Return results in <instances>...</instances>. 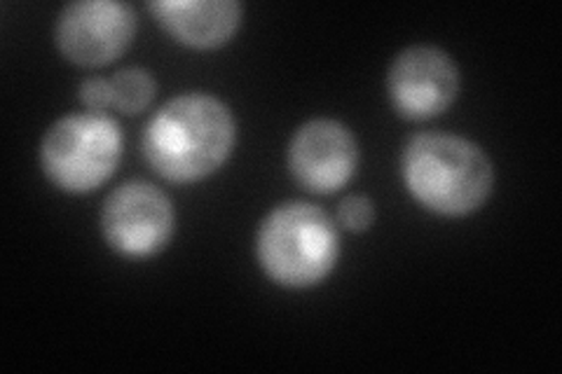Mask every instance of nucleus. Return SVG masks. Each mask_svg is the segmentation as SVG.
I'll return each mask as SVG.
<instances>
[{
  "label": "nucleus",
  "mask_w": 562,
  "mask_h": 374,
  "mask_svg": "<svg viewBox=\"0 0 562 374\" xmlns=\"http://www.w3.org/2000/svg\"><path fill=\"white\" fill-rule=\"evenodd\" d=\"M235 144L233 111L204 92L173 97L144 132L146 162L173 185H192L214 175L231 159Z\"/></svg>",
  "instance_id": "f257e3e1"
},
{
  "label": "nucleus",
  "mask_w": 562,
  "mask_h": 374,
  "mask_svg": "<svg viewBox=\"0 0 562 374\" xmlns=\"http://www.w3.org/2000/svg\"><path fill=\"white\" fill-rule=\"evenodd\" d=\"M411 197L443 218H467L490 200L495 169L473 140L457 134H417L401 157Z\"/></svg>",
  "instance_id": "f03ea898"
},
{
  "label": "nucleus",
  "mask_w": 562,
  "mask_h": 374,
  "mask_svg": "<svg viewBox=\"0 0 562 374\" xmlns=\"http://www.w3.org/2000/svg\"><path fill=\"white\" fill-rule=\"evenodd\" d=\"M256 258L260 270L281 288L319 286L340 260L338 227L314 204H279L258 227Z\"/></svg>",
  "instance_id": "7ed1b4c3"
},
{
  "label": "nucleus",
  "mask_w": 562,
  "mask_h": 374,
  "mask_svg": "<svg viewBox=\"0 0 562 374\" xmlns=\"http://www.w3.org/2000/svg\"><path fill=\"white\" fill-rule=\"evenodd\" d=\"M120 124L105 113H74L57 120L41 140L47 181L66 194H90L109 183L120 167Z\"/></svg>",
  "instance_id": "20e7f679"
},
{
  "label": "nucleus",
  "mask_w": 562,
  "mask_h": 374,
  "mask_svg": "<svg viewBox=\"0 0 562 374\" xmlns=\"http://www.w3.org/2000/svg\"><path fill=\"white\" fill-rule=\"evenodd\" d=\"M176 213L167 194L146 181L115 188L101 208V235L127 260L162 253L173 237Z\"/></svg>",
  "instance_id": "39448f33"
},
{
  "label": "nucleus",
  "mask_w": 562,
  "mask_h": 374,
  "mask_svg": "<svg viewBox=\"0 0 562 374\" xmlns=\"http://www.w3.org/2000/svg\"><path fill=\"white\" fill-rule=\"evenodd\" d=\"M136 35V14L115 0H80L61 10L55 38L61 55L76 66L99 68L120 59Z\"/></svg>",
  "instance_id": "423d86ee"
},
{
  "label": "nucleus",
  "mask_w": 562,
  "mask_h": 374,
  "mask_svg": "<svg viewBox=\"0 0 562 374\" xmlns=\"http://www.w3.org/2000/svg\"><path fill=\"white\" fill-rule=\"evenodd\" d=\"M386 94L401 117L413 122L438 117L460 94V68L441 47L413 45L392 61Z\"/></svg>",
  "instance_id": "0eeeda50"
},
{
  "label": "nucleus",
  "mask_w": 562,
  "mask_h": 374,
  "mask_svg": "<svg viewBox=\"0 0 562 374\" xmlns=\"http://www.w3.org/2000/svg\"><path fill=\"white\" fill-rule=\"evenodd\" d=\"M286 159L297 185L312 194H333L355 178L359 144L342 122L316 117L293 134Z\"/></svg>",
  "instance_id": "6e6552de"
},
{
  "label": "nucleus",
  "mask_w": 562,
  "mask_h": 374,
  "mask_svg": "<svg viewBox=\"0 0 562 374\" xmlns=\"http://www.w3.org/2000/svg\"><path fill=\"white\" fill-rule=\"evenodd\" d=\"M148 10L176 43L190 49H218L241 26V5L235 0H162Z\"/></svg>",
  "instance_id": "1a4fd4ad"
},
{
  "label": "nucleus",
  "mask_w": 562,
  "mask_h": 374,
  "mask_svg": "<svg viewBox=\"0 0 562 374\" xmlns=\"http://www.w3.org/2000/svg\"><path fill=\"white\" fill-rule=\"evenodd\" d=\"M113 109L125 115H140L157 94V82L146 68H125L111 78Z\"/></svg>",
  "instance_id": "9d476101"
},
{
  "label": "nucleus",
  "mask_w": 562,
  "mask_h": 374,
  "mask_svg": "<svg viewBox=\"0 0 562 374\" xmlns=\"http://www.w3.org/2000/svg\"><path fill=\"white\" fill-rule=\"evenodd\" d=\"M338 223L349 231H368L375 223V204L363 194H349L338 206Z\"/></svg>",
  "instance_id": "9b49d317"
},
{
  "label": "nucleus",
  "mask_w": 562,
  "mask_h": 374,
  "mask_svg": "<svg viewBox=\"0 0 562 374\" xmlns=\"http://www.w3.org/2000/svg\"><path fill=\"white\" fill-rule=\"evenodd\" d=\"M80 101L90 113H109L113 109L111 80L90 78L80 84Z\"/></svg>",
  "instance_id": "f8f14e48"
}]
</instances>
